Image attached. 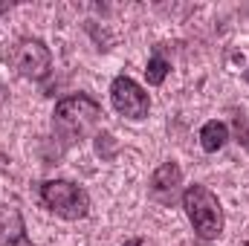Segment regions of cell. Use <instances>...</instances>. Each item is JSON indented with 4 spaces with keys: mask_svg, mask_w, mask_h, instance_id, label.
Segmentation results:
<instances>
[{
    "mask_svg": "<svg viewBox=\"0 0 249 246\" xmlns=\"http://www.w3.org/2000/svg\"><path fill=\"white\" fill-rule=\"evenodd\" d=\"M180 185H183V171H180L177 162H162V165L151 174V191H154L160 200H165V203L174 200V194H177Z\"/></svg>",
    "mask_w": 249,
    "mask_h": 246,
    "instance_id": "obj_6",
    "label": "cell"
},
{
    "mask_svg": "<svg viewBox=\"0 0 249 246\" xmlns=\"http://www.w3.org/2000/svg\"><path fill=\"white\" fill-rule=\"evenodd\" d=\"M247 78H249V70H247Z\"/></svg>",
    "mask_w": 249,
    "mask_h": 246,
    "instance_id": "obj_12",
    "label": "cell"
},
{
    "mask_svg": "<svg viewBox=\"0 0 249 246\" xmlns=\"http://www.w3.org/2000/svg\"><path fill=\"white\" fill-rule=\"evenodd\" d=\"M168 72H171V61H168L160 50H154V55L148 58V67H145V78H148V84H151V87H160V84L165 81Z\"/></svg>",
    "mask_w": 249,
    "mask_h": 246,
    "instance_id": "obj_9",
    "label": "cell"
},
{
    "mask_svg": "<svg viewBox=\"0 0 249 246\" xmlns=\"http://www.w3.org/2000/svg\"><path fill=\"white\" fill-rule=\"evenodd\" d=\"M6 102H9V90H6V84L0 81V107H3Z\"/></svg>",
    "mask_w": 249,
    "mask_h": 246,
    "instance_id": "obj_10",
    "label": "cell"
},
{
    "mask_svg": "<svg viewBox=\"0 0 249 246\" xmlns=\"http://www.w3.org/2000/svg\"><path fill=\"white\" fill-rule=\"evenodd\" d=\"M122 246H142V238H130V241H124Z\"/></svg>",
    "mask_w": 249,
    "mask_h": 246,
    "instance_id": "obj_11",
    "label": "cell"
},
{
    "mask_svg": "<svg viewBox=\"0 0 249 246\" xmlns=\"http://www.w3.org/2000/svg\"><path fill=\"white\" fill-rule=\"evenodd\" d=\"M99 119H102V105L87 93H75V96L61 99L53 113L58 133H64L67 139H84L99 124Z\"/></svg>",
    "mask_w": 249,
    "mask_h": 246,
    "instance_id": "obj_2",
    "label": "cell"
},
{
    "mask_svg": "<svg viewBox=\"0 0 249 246\" xmlns=\"http://www.w3.org/2000/svg\"><path fill=\"white\" fill-rule=\"evenodd\" d=\"M41 203L64 220H81L90 214V194L70 180H47L41 183Z\"/></svg>",
    "mask_w": 249,
    "mask_h": 246,
    "instance_id": "obj_3",
    "label": "cell"
},
{
    "mask_svg": "<svg viewBox=\"0 0 249 246\" xmlns=\"http://www.w3.org/2000/svg\"><path fill=\"white\" fill-rule=\"evenodd\" d=\"M226 142H229V127H226V122L212 119V122H206L200 127V148L206 154H217Z\"/></svg>",
    "mask_w": 249,
    "mask_h": 246,
    "instance_id": "obj_8",
    "label": "cell"
},
{
    "mask_svg": "<svg viewBox=\"0 0 249 246\" xmlns=\"http://www.w3.org/2000/svg\"><path fill=\"white\" fill-rule=\"evenodd\" d=\"M183 209H186V217L197 238L214 241L223 232V206L212 188L200 183L188 185L183 191Z\"/></svg>",
    "mask_w": 249,
    "mask_h": 246,
    "instance_id": "obj_1",
    "label": "cell"
},
{
    "mask_svg": "<svg viewBox=\"0 0 249 246\" xmlns=\"http://www.w3.org/2000/svg\"><path fill=\"white\" fill-rule=\"evenodd\" d=\"M9 61L18 75H23L29 81H44L53 70V53L41 38H23L15 44Z\"/></svg>",
    "mask_w": 249,
    "mask_h": 246,
    "instance_id": "obj_4",
    "label": "cell"
},
{
    "mask_svg": "<svg viewBox=\"0 0 249 246\" xmlns=\"http://www.w3.org/2000/svg\"><path fill=\"white\" fill-rule=\"evenodd\" d=\"M23 241V217L12 206H0V246H15Z\"/></svg>",
    "mask_w": 249,
    "mask_h": 246,
    "instance_id": "obj_7",
    "label": "cell"
},
{
    "mask_svg": "<svg viewBox=\"0 0 249 246\" xmlns=\"http://www.w3.org/2000/svg\"><path fill=\"white\" fill-rule=\"evenodd\" d=\"M110 105L113 110L124 116V119H145L148 110H151V99L145 93V87L139 81H133L130 75H116L113 84H110Z\"/></svg>",
    "mask_w": 249,
    "mask_h": 246,
    "instance_id": "obj_5",
    "label": "cell"
}]
</instances>
